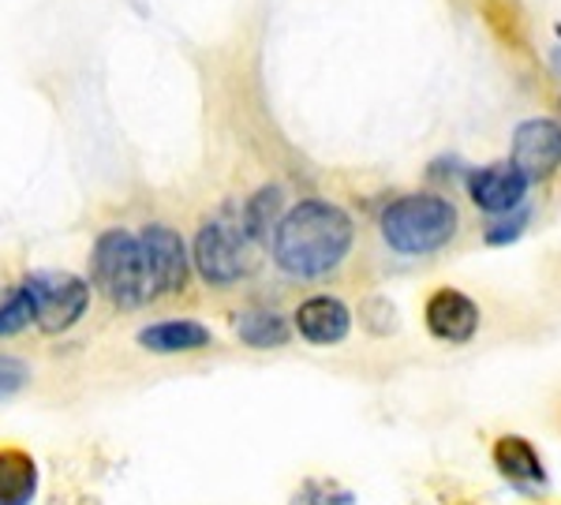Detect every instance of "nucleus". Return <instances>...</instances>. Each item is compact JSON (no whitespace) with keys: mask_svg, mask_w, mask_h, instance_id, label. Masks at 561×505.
Wrapping results in <instances>:
<instances>
[{"mask_svg":"<svg viewBox=\"0 0 561 505\" xmlns=\"http://www.w3.org/2000/svg\"><path fill=\"white\" fill-rule=\"evenodd\" d=\"M356 225L337 203L325 198H304L296 203L274 229V263L288 277L314 282L333 274L348 259Z\"/></svg>","mask_w":561,"mask_h":505,"instance_id":"1","label":"nucleus"},{"mask_svg":"<svg viewBox=\"0 0 561 505\" xmlns=\"http://www.w3.org/2000/svg\"><path fill=\"white\" fill-rule=\"evenodd\" d=\"M457 237V206L442 195H401L382 210V240L397 255H431Z\"/></svg>","mask_w":561,"mask_h":505,"instance_id":"2","label":"nucleus"},{"mask_svg":"<svg viewBox=\"0 0 561 505\" xmlns=\"http://www.w3.org/2000/svg\"><path fill=\"white\" fill-rule=\"evenodd\" d=\"M90 274H94L98 292L121 311H135L153 300L139 237L128 229H105L98 237L94 255H90Z\"/></svg>","mask_w":561,"mask_h":505,"instance_id":"3","label":"nucleus"},{"mask_svg":"<svg viewBox=\"0 0 561 505\" xmlns=\"http://www.w3.org/2000/svg\"><path fill=\"white\" fill-rule=\"evenodd\" d=\"M195 269L206 285H237L255 269V240L240 221L214 218L195 237Z\"/></svg>","mask_w":561,"mask_h":505,"instance_id":"4","label":"nucleus"},{"mask_svg":"<svg viewBox=\"0 0 561 505\" xmlns=\"http://www.w3.org/2000/svg\"><path fill=\"white\" fill-rule=\"evenodd\" d=\"M42 333H68L90 308V285L68 269H38L23 282Z\"/></svg>","mask_w":561,"mask_h":505,"instance_id":"5","label":"nucleus"},{"mask_svg":"<svg viewBox=\"0 0 561 505\" xmlns=\"http://www.w3.org/2000/svg\"><path fill=\"white\" fill-rule=\"evenodd\" d=\"M139 248H142V266H147L153 300L184 292L192 259H187V248H184V240H180V232L169 229V225H147V229L139 232Z\"/></svg>","mask_w":561,"mask_h":505,"instance_id":"6","label":"nucleus"},{"mask_svg":"<svg viewBox=\"0 0 561 505\" xmlns=\"http://www.w3.org/2000/svg\"><path fill=\"white\" fill-rule=\"evenodd\" d=\"M513 165L528 180H547L561 169V124L524 120L513 131Z\"/></svg>","mask_w":561,"mask_h":505,"instance_id":"7","label":"nucleus"},{"mask_svg":"<svg viewBox=\"0 0 561 505\" xmlns=\"http://www.w3.org/2000/svg\"><path fill=\"white\" fill-rule=\"evenodd\" d=\"M528 184L531 180L524 176L513 161H494V165L472 173L468 195H472V203L486 214H513L524 203V195H528Z\"/></svg>","mask_w":561,"mask_h":505,"instance_id":"8","label":"nucleus"},{"mask_svg":"<svg viewBox=\"0 0 561 505\" xmlns=\"http://www.w3.org/2000/svg\"><path fill=\"white\" fill-rule=\"evenodd\" d=\"M423 322H427V330L438 341L465 345L479 330V308L465 292H457V288H438L427 300V308H423Z\"/></svg>","mask_w":561,"mask_h":505,"instance_id":"9","label":"nucleus"},{"mask_svg":"<svg viewBox=\"0 0 561 505\" xmlns=\"http://www.w3.org/2000/svg\"><path fill=\"white\" fill-rule=\"evenodd\" d=\"M296 330L311 345H341L352 330V311L337 296H311L296 308Z\"/></svg>","mask_w":561,"mask_h":505,"instance_id":"10","label":"nucleus"},{"mask_svg":"<svg viewBox=\"0 0 561 505\" xmlns=\"http://www.w3.org/2000/svg\"><path fill=\"white\" fill-rule=\"evenodd\" d=\"M214 341V333L195 319H169L139 330V345L158 356H176V352H198Z\"/></svg>","mask_w":561,"mask_h":505,"instance_id":"11","label":"nucleus"},{"mask_svg":"<svg viewBox=\"0 0 561 505\" xmlns=\"http://www.w3.org/2000/svg\"><path fill=\"white\" fill-rule=\"evenodd\" d=\"M38 494V464L26 449L0 446V505H31Z\"/></svg>","mask_w":561,"mask_h":505,"instance_id":"12","label":"nucleus"},{"mask_svg":"<svg viewBox=\"0 0 561 505\" xmlns=\"http://www.w3.org/2000/svg\"><path fill=\"white\" fill-rule=\"evenodd\" d=\"M494 468L513 483H542L547 480L536 446L520 435H505V438L494 441Z\"/></svg>","mask_w":561,"mask_h":505,"instance_id":"13","label":"nucleus"},{"mask_svg":"<svg viewBox=\"0 0 561 505\" xmlns=\"http://www.w3.org/2000/svg\"><path fill=\"white\" fill-rule=\"evenodd\" d=\"M237 337L251 348H280L288 341V322L277 311H243L237 314Z\"/></svg>","mask_w":561,"mask_h":505,"instance_id":"14","label":"nucleus"},{"mask_svg":"<svg viewBox=\"0 0 561 505\" xmlns=\"http://www.w3.org/2000/svg\"><path fill=\"white\" fill-rule=\"evenodd\" d=\"M277 221H280V187H262V192L248 198V206L240 214V225L255 243L266 240L277 229Z\"/></svg>","mask_w":561,"mask_h":505,"instance_id":"15","label":"nucleus"},{"mask_svg":"<svg viewBox=\"0 0 561 505\" xmlns=\"http://www.w3.org/2000/svg\"><path fill=\"white\" fill-rule=\"evenodd\" d=\"M34 322V303L26 296V288H8L0 292V337H15Z\"/></svg>","mask_w":561,"mask_h":505,"instance_id":"16","label":"nucleus"},{"mask_svg":"<svg viewBox=\"0 0 561 505\" xmlns=\"http://www.w3.org/2000/svg\"><path fill=\"white\" fill-rule=\"evenodd\" d=\"M293 505H356V494L337 480H304L293 494Z\"/></svg>","mask_w":561,"mask_h":505,"instance_id":"17","label":"nucleus"},{"mask_svg":"<svg viewBox=\"0 0 561 505\" xmlns=\"http://www.w3.org/2000/svg\"><path fill=\"white\" fill-rule=\"evenodd\" d=\"M26 382H31V367L15 356H0V401L15 397Z\"/></svg>","mask_w":561,"mask_h":505,"instance_id":"18","label":"nucleus"},{"mask_svg":"<svg viewBox=\"0 0 561 505\" xmlns=\"http://www.w3.org/2000/svg\"><path fill=\"white\" fill-rule=\"evenodd\" d=\"M524 225H528V210H513V218H505V221H497L486 229V243H510V240H517L520 232H524Z\"/></svg>","mask_w":561,"mask_h":505,"instance_id":"19","label":"nucleus"},{"mask_svg":"<svg viewBox=\"0 0 561 505\" xmlns=\"http://www.w3.org/2000/svg\"><path fill=\"white\" fill-rule=\"evenodd\" d=\"M558 113H561V97H558Z\"/></svg>","mask_w":561,"mask_h":505,"instance_id":"20","label":"nucleus"}]
</instances>
